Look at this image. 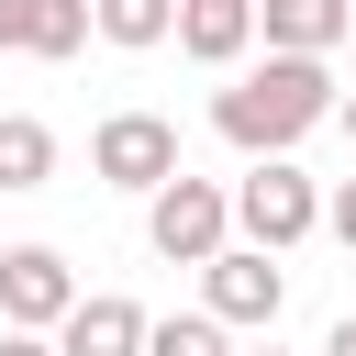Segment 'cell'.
I'll list each match as a JSON object with an SVG mask.
<instances>
[{"label":"cell","instance_id":"cell-10","mask_svg":"<svg viewBox=\"0 0 356 356\" xmlns=\"http://www.w3.org/2000/svg\"><path fill=\"white\" fill-rule=\"evenodd\" d=\"M345 11L356 0H256V33H267V56H334Z\"/></svg>","mask_w":356,"mask_h":356},{"label":"cell","instance_id":"cell-13","mask_svg":"<svg viewBox=\"0 0 356 356\" xmlns=\"http://www.w3.org/2000/svg\"><path fill=\"white\" fill-rule=\"evenodd\" d=\"M145 356H234V345H222V312H167L145 334Z\"/></svg>","mask_w":356,"mask_h":356},{"label":"cell","instance_id":"cell-5","mask_svg":"<svg viewBox=\"0 0 356 356\" xmlns=\"http://www.w3.org/2000/svg\"><path fill=\"white\" fill-rule=\"evenodd\" d=\"M78 300H89V289L67 278V256H56V245H0V323H22V334H56Z\"/></svg>","mask_w":356,"mask_h":356},{"label":"cell","instance_id":"cell-4","mask_svg":"<svg viewBox=\"0 0 356 356\" xmlns=\"http://www.w3.org/2000/svg\"><path fill=\"white\" fill-rule=\"evenodd\" d=\"M89 178H100V189H145V200H156V189L178 178V122H167V111H111V122L89 134Z\"/></svg>","mask_w":356,"mask_h":356},{"label":"cell","instance_id":"cell-8","mask_svg":"<svg viewBox=\"0 0 356 356\" xmlns=\"http://www.w3.org/2000/svg\"><path fill=\"white\" fill-rule=\"evenodd\" d=\"M145 334H156V323H145L122 289H89V300L56 323V356H145Z\"/></svg>","mask_w":356,"mask_h":356},{"label":"cell","instance_id":"cell-3","mask_svg":"<svg viewBox=\"0 0 356 356\" xmlns=\"http://www.w3.org/2000/svg\"><path fill=\"white\" fill-rule=\"evenodd\" d=\"M234 234L267 245V256H289L300 234H323V189H312L289 156H256V167L234 178Z\"/></svg>","mask_w":356,"mask_h":356},{"label":"cell","instance_id":"cell-1","mask_svg":"<svg viewBox=\"0 0 356 356\" xmlns=\"http://www.w3.org/2000/svg\"><path fill=\"white\" fill-rule=\"evenodd\" d=\"M345 111V89H334V67L323 56H256L234 89H211V134L234 145V156H289L312 122H334Z\"/></svg>","mask_w":356,"mask_h":356},{"label":"cell","instance_id":"cell-17","mask_svg":"<svg viewBox=\"0 0 356 356\" xmlns=\"http://www.w3.org/2000/svg\"><path fill=\"white\" fill-rule=\"evenodd\" d=\"M334 122H345V134H356V89H345V111H334Z\"/></svg>","mask_w":356,"mask_h":356},{"label":"cell","instance_id":"cell-6","mask_svg":"<svg viewBox=\"0 0 356 356\" xmlns=\"http://www.w3.org/2000/svg\"><path fill=\"white\" fill-rule=\"evenodd\" d=\"M278 300H289V278L267 245H222L200 267V312H222V323H278Z\"/></svg>","mask_w":356,"mask_h":356},{"label":"cell","instance_id":"cell-15","mask_svg":"<svg viewBox=\"0 0 356 356\" xmlns=\"http://www.w3.org/2000/svg\"><path fill=\"white\" fill-rule=\"evenodd\" d=\"M0 356H56V334H22V323H0Z\"/></svg>","mask_w":356,"mask_h":356},{"label":"cell","instance_id":"cell-9","mask_svg":"<svg viewBox=\"0 0 356 356\" xmlns=\"http://www.w3.org/2000/svg\"><path fill=\"white\" fill-rule=\"evenodd\" d=\"M256 44V0H178V56L189 67H245Z\"/></svg>","mask_w":356,"mask_h":356},{"label":"cell","instance_id":"cell-18","mask_svg":"<svg viewBox=\"0 0 356 356\" xmlns=\"http://www.w3.org/2000/svg\"><path fill=\"white\" fill-rule=\"evenodd\" d=\"M256 356H278V345H256Z\"/></svg>","mask_w":356,"mask_h":356},{"label":"cell","instance_id":"cell-7","mask_svg":"<svg viewBox=\"0 0 356 356\" xmlns=\"http://www.w3.org/2000/svg\"><path fill=\"white\" fill-rule=\"evenodd\" d=\"M100 33L89 0H0V56H78Z\"/></svg>","mask_w":356,"mask_h":356},{"label":"cell","instance_id":"cell-11","mask_svg":"<svg viewBox=\"0 0 356 356\" xmlns=\"http://www.w3.org/2000/svg\"><path fill=\"white\" fill-rule=\"evenodd\" d=\"M56 178V134L33 111H0V189H44Z\"/></svg>","mask_w":356,"mask_h":356},{"label":"cell","instance_id":"cell-16","mask_svg":"<svg viewBox=\"0 0 356 356\" xmlns=\"http://www.w3.org/2000/svg\"><path fill=\"white\" fill-rule=\"evenodd\" d=\"M323 356H356V312H345V323H334V334H323Z\"/></svg>","mask_w":356,"mask_h":356},{"label":"cell","instance_id":"cell-14","mask_svg":"<svg viewBox=\"0 0 356 356\" xmlns=\"http://www.w3.org/2000/svg\"><path fill=\"white\" fill-rule=\"evenodd\" d=\"M323 234H334V245L356 256V178H334V200H323Z\"/></svg>","mask_w":356,"mask_h":356},{"label":"cell","instance_id":"cell-12","mask_svg":"<svg viewBox=\"0 0 356 356\" xmlns=\"http://www.w3.org/2000/svg\"><path fill=\"white\" fill-rule=\"evenodd\" d=\"M89 11H100V44H134V56L178 33V0H89Z\"/></svg>","mask_w":356,"mask_h":356},{"label":"cell","instance_id":"cell-2","mask_svg":"<svg viewBox=\"0 0 356 356\" xmlns=\"http://www.w3.org/2000/svg\"><path fill=\"white\" fill-rule=\"evenodd\" d=\"M145 245H156L167 267H211V256L234 245V189H222V178H189V167H178V178H167V189L145 200Z\"/></svg>","mask_w":356,"mask_h":356}]
</instances>
